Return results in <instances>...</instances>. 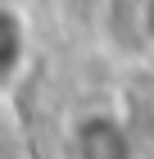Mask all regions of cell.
<instances>
[{
  "label": "cell",
  "mask_w": 154,
  "mask_h": 159,
  "mask_svg": "<svg viewBox=\"0 0 154 159\" xmlns=\"http://www.w3.org/2000/svg\"><path fill=\"white\" fill-rule=\"evenodd\" d=\"M73 159H136V141L127 123L95 109L73 123Z\"/></svg>",
  "instance_id": "1"
}]
</instances>
